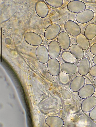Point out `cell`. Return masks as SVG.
<instances>
[{
    "mask_svg": "<svg viewBox=\"0 0 96 127\" xmlns=\"http://www.w3.org/2000/svg\"><path fill=\"white\" fill-rule=\"evenodd\" d=\"M61 27L59 24L54 23L49 25L45 29L44 33L45 38L48 41L55 39L60 33Z\"/></svg>",
    "mask_w": 96,
    "mask_h": 127,
    "instance_id": "cell-1",
    "label": "cell"
},
{
    "mask_svg": "<svg viewBox=\"0 0 96 127\" xmlns=\"http://www.w3.org/2000/svg\"><path fill=\"white\" fill-rule=\"evenodd\" d=\"M25 41L29 45L38 46L42 43V38L38 34L32 31H28L25 34L24 36Z\"/></svg>",
    "mask_w": 96,
    "mask_h": 127,
    "instance_id": "cell-2",
    "label": "cell"
},
{
    "mask_svg": "<svg viewBox=\"0 0 96 127\" xmlns=\"http://www.w3.org/2000/svg\"><path fill=\"white\" fill-rule=\"evenodd\" d=\"M94 16V13L92 10L87 9L78 13L75 16V18L78 23L84 24L91 21Z\"/></svg>",
    "mask_w": 96,
    "mask_h": 127,
    "instance_id": "cell-3",
    "label": "cell"
},
{
    "mask_svg": "<svg viewBox=\"0 0 96 127\" xmlns=\"http://www.w3.org/2000/svg\"><path fill=\"white\" fill-rule=\"evenodd\" d=\"M64 27L66 32L73 36L77 37L81 32V29L79 26L76 22L71 20L66 21Z\"/></svg>",
    "mask_w": 96,
    "mask_h": 127,
    "instance_id": "cell-4",
    "label": "cell"
},
{
    "mask_svg": "<svg viewBox=\"0 0 96 127\" xmlns=\"http://www.w3.org/2000/svg\"><path fill=\"white\" fill-rule=\"evenodd\" d=\"M47 68L49 74L54 76H58L61 72V66L57 59L51 58L47 62Z\"/></svg>",
    "mask_w": 96,
    "mask_h": 127,
    "instance_id": "cell-5",
    "label": "cell"
},
{
    "mask_svg": "<svg viewBox=\"0 0 96 127\" xmlns=\"http://www.w3.org/2000/svg\"><path fill=\"white\" fill-rule=\"evenodd\" d=\"M36 55L37 60L42 64L47 63L49 60L50 57L48 49L44 45H41L37 47L36 50Z\"/></svg>",
    "mask_w": 96,
    "mask_h": 127,
    "instance_id": "cell-6",
    "label": "cell"
},
{
    "mask_svg": "<svg viewBox=\"0 0 96 127\" xmlns=\"http://www.w3.org/2000/svg\"><path fill=\"white\" fill-rule=\"evenodd\" d=\"M77 67L78 72L80 75L85 76L89 73L91 67V64L89 59L84 57L79 60L78 62Z\"/></svg>",
    "mask_w": 96,
    "mask_h": 127,
    "instance_id": "cell-7",
    "label": "cell"
},
{
    "mask_svg": "<svg viewBox=\"0 0 96 127\" xmlns=\"http://www.w3.org/2000/svg\"><path fill=\"white\" fill-rule=\"evenodd\" d=\"M67 7L70 12L74 13H78L85 10L86 6L85 3L79 0L71 1L67 4Z\"/></svg>",
    "mask_w": 96,
    "mask_h": 127,
    "instance_id": "cell-8",
    "label": "cell"
},
{
    "mask_svg": "<svg viewBox=\"0 0 96 127\" xmlns=\"http://www.w3.org/2000/svg\"><path fill=\"white\" fill-rule=\"evenodd\" d=\"M86 81L85 78L83 76H76L71 81L69 85L70 88L73 92H78L85 85Z\"/></svg>",
    "mask_w": 96,
    "mask_h": 127,
    "instance_id": "cell-9",
    "label": "cell"
},
{
    "mask_svg": "<svg viewBox=\"0 0 96 127\" xmlns=\"http://www.w3.org/2000/svg\"><path fill=\"white\" fill-rule=\"evenodd\" d=\"M35 9L36 14L41 18H45L48 14V8L43 0H39L36 2L35 5Z\"/></svg>",
    "mask_w": 96,
    "mask_h": 127,
    "instance_id": "cell-10",
    "label": "cell"
},
{
    "mask_svg": "<svg viewBox=\"0 0 96 127\" xmlns=\"http://www.w3.org/2000/svg\"><path fill=\"white\" fill-rule=\"evenodd\" d=\"M48 49L49 57L51 58H57L61 53V48L58 41L56 40L49 42Z\"/></svg>",
    "mask_w": 96,
    "mask_h": 127,
    "instance_id": "cell-11",
    "label": "cell"
},
{
    "mask_svg": "<svg viewBox=\"0 0 96 127\" xmlns=\"http://www.w3.org/2000/svg\"><path fill=\"white\" fill-rule=\"evenodd\" d=\"M57 41L61 48L64 50L68 49L71 44V40L67 33L64 31L61 32L58 36Z\"/></svg>",
    "mask_w": 96,
    "mask_h": 127,
    "instance_id": "cell-12",
    "label": "cell"
},
{
    "mask_svg": "<svg viewBox=\"0 0 96 127\" xmlns=\"http://www.w3.org/2000/svg\"><path fill=\"white\" fill-rule=\"evenodd\" d=\"M96 105V97L92 96L84 99L81 105L82 111L85 113L90 111Z\"/></svg>",
    "mask_w": 96,
    "mask_h": 127,
    "instance_id": "cell-13",
    "label": "cell"
},
{
    "mask_svg": "<svg viewBox=\"0 0 96 127\" xmlns=\"http://www.w3.org/2000/svg\"><path fill=\"white\" fill-rule=\"evenodd\" d=\"M96 91L94 86L91 84H85L78 92L79 97L81 98L84 99L92 96Z\"/></svg>",
    "mask_w": 96,
    "mask_h": 127,
    "instance_id": "cell-14",
    "label": "cell"
},
{
    "mask_svg": "<svg viewBox=\"0 0 96 127\" xmlns=\"http://www.w3.org/2000/svg\"><path fill=\"white\" fill-rule=\"evenodd\" d=\"M45 122L47 124L51 127H62L65 124L64 120L62 118L55 115L48 117Z\"/></svg>",
    "mask_w": 96,
    "mask_h": 127,
    "instance_id": "cell-15",
    "label": "cell"
},
{
    "mask_svg": "<svg viewBox=\"0 0 96 127\" xmlns=\"http://www.w3.org/2000/svg\"><path fill=\"white\" fill-rule=\"evenodd\" d=\"M61 70L62 72L69 75H73L78 71L77 66L72 62H65L61 65Z\"/></svg>",
    "mask_w": 96,
    "mask_h": 127,
    "instance_id": "cell-16",
    "label": "cell"
},
{
    "mask_svg": "<svg viewBox=\"0 0 96 127\" xmlns=\"http://www.w3.org/2000/svg\"><path fill=\"white\" fill-rule=\"evenodd\" d=\"M69 51L72 56L76 59L80 60L84 56V51L77 44H73L70 46Z\"/></svg>",
    "mask_w": 96,
    "mask_h": 127,
    "instance_id": "cell-17",
    "label": "cell"
},
{
    "mask_svg": "<svg viewBox=\"0 0 96 127\" xmlns=\"http://www.w3.org/2000/svg\"><path fill=\"white\" fill-rule=\"evenodd\" d=\"M84 35L88 40L94 39L96 36V25L92 23L88 25L85 29Z\"/></svg>",
    "mask_w": 96,
    "mask_h": 127,
    "instance_id": "cell-18",
    "label": "cell"
},
{
    "mask_svg": "<svg viewBox=\"0 0 96 127\" xmlns=\"http://www.w3.org/2000/svg\"><path fill=\"white\" fill-rule=\"evenodd\" d=\"M76 41L77 44L83 50H87L90 47L89 40L82 34H80L77 36Z\"/></svg>",
    "mask_w": 96,
    "mask_h": 127,
    "instance_id": "cell-19",
    "label": "cell"
},
{
    "mask_svg": "<svg viewBox=\"0 0 96 127\" xmlns=\"http://www.w3.org/2000/svg\"><path fill=\"white\" fill-rule=\"evenodd\" d=\"M61 57L62 60L65 62L73 63L76 61V59L69 51H66L63 52Z\"/></svg>",
    "mask_w": 96,
    "mask_h": 127,
    "instance_id": "cell-20",
    "label": "cell"
},
{
    "mask_svg": "<svg viewBox=\"0 0 96 127\" xmlns=\"http://www.w3.org/2000/svg\"><path fill=\"white\" fill-rule=\"evenodd\" d=\"M47 3L50 6L55 8L62 6L64 3L63 0H45Z\"/></svg>",
    "mask_w": 96,
    "mask_h": 127,
    "instance_id": "cell-21",
    "label": "cell"
},
{
    "mask_svg": "<svg viewBox=\"0 0 96 127\" xmlns=\"http://www.w3.org/2000/svg\"><path fill=\"white\" fill-rule=\"evenodd\" d=\"M59 75V79L61 83L63 84H66L68 83L70 79L69 75L62 71Z\"/></svg>",
    "mask_w": 96,
    "mask_h": 127,
    "instance_id": "cell-22",
    "label": "cell"
},
{
    "mask_svg": "<svg viewBox=\"0 0 96 127\" xmlns=\"http://www.w3.org/2000/svg\"><path fill=\"white\" fill-rule=\"evenodd\" d=\"M61 94L62 97L67 99H71L72 97V93L68 90L65 89L61 91Z\"/></svg>",
    "mask_w": 96,
    "mask_h": 127,
    "instance_id": "cell-23",
    "label": "cell"
},
{
    "mask_svg": "<svg viewBox=\"0 0 96 127\" xmlns=\"http://www.w3.org/2000/svg\"><path fill=\"white\" fill-rule=\"evenodd\" d=\"M89 117L92 120L96 121V105L90 111Z\"/></svg>",
    "mask_w": 96,
    "mask_h": 127,
    "instance_id": "cell-24",
    "label": "cell"
},
{
    "mask_svg": "<svg viewBox=\"0 0 96 127\" xmlns=\"http://www.w3.org/2000/svg\"><path fill=\"white\" fill-rule=\"evenodd\" d=\"M90 75L92 77H96V65H95L91 67L89 72Z\"/></svg>",
    "mask_w": 96,
    "mask_h": 127,
    "instance_id": "cell-25",
    "label": "cell"
},
{
    "mask_svg": "<svg viewBox=\"0 0 96 127\" xmlns=\"http://www.w3.org/2000/svg\"><path fill=\"white\" fill-rule=\"evenodd\" d=\"M90 53L93 55H96V42L93 44L90 50Z\"/></svg>",
    "mask_w": 96,
    "mask_h": 127,
    "instance_id": "cell-26",
    "label": "cell"
},
{
    "mask_svg": "<svg viewBox=\"0 0 96 127\" xmlns=\"http://www.w3.org/2000/svg\"><path fill=\"white\" fill-rule=\"evenodd\" d=\"M92 61L93 63L96 65V55H95L93 57Z\"/></svg>",
    "mask_w": 96,
    "mask_h": 127,
    "instance_id": "cell-27",
    "label": "cell"
},
{
    "mask_svg": "<svg viewBox=\"0 0 96 127\" xmlns=\"http://www.w3.org/2000/svg\"><path fill=\"white\" fill-rule=\"evenodd\" d=\"M93 83L95 86L96 87V77L93 80Z\"/></svg>",
    "mask_w": 96,
    "mask_h": 127,
    "instance_id": "cell-28",
    "label": "cell"
}]
</instances>
